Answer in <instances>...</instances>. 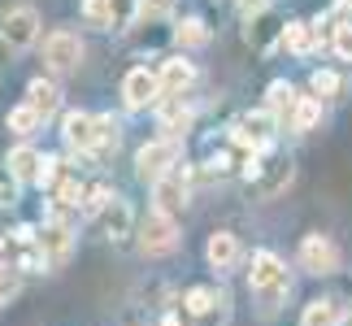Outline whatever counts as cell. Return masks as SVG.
<instances>
[{
	"label": "cell",
	"instance_id": "cell-9",
	"mask_svg": "<svg viewBox=\"0 0 352 326\" xmlns=\"http://www.w3.org/2000/svg\"><path fill=\"white\" fill-rule=\"evenodd\" d=\"M61 140L83 157H100V135H96V113H83V109H70L61 118Z\"/></svg>",
	"mask_w": 352,
	"mask_h": 326
},
{
	"label": "cell",
	"instance_id": "cell-5",
	"mask_svg": "<svg viewBox=\"0 0 352 326\" xmlns=\"http://www.w3.org/2000/svg\"><path fill=\"white\" fill-rule=\"evenodd\" d=\"M278 127H283V122H278L274 113H270V109H256V113H243V118L235 122V135H231V140H235L239 148H252V153H265V148L274 144Z\"/></svg>",
	"mask_w": 352,
	"mask_h": 326
},
{
	"label": "cell",
	"instance_id": "cell-32",
	"mask_svg": "<svg viewBox=\"0 0 352 326\" xmlns=\"http://www.w3.org/2000/svg\"><path fill=\"white\" fill-rule=\"evenodd\" d=\"M13 296H18V270L0 261V305H9Z\"/></svg>",
	"mask_w": 352,
	"mask_h": 326
},
{
	"label": "cell",
	"instance_id": "cell-26",
	"mask_svg": "<svg viewBox=\"0 0 352 326\" xmlns=\"http://www.w3.org/2000/svg\"><path fill=\"white\" fill-rule=\"evenodd\" d=\"M83 196H87V187L74 179V174H65V179L57 183V205L65 209H83Z\"/></svg>",
	"mask_w": 352,
	"mask_h": 326
},
{
	"label": "cell",
	"instance_id": "cell-17",
	"mask_svg": "<svg viewBox=\"0 0 352 326\" xmlns=\"http://www.w3.org/2000/svg\"><path fill=\"white\" fill-rule=\"evenodd\" d=\"M26 105H31L39 118H52V113L61 109L57 83H52V78H31V83H26Z\"/></svg>",
	"mask_w": 352,
	"mask_h": 326
},
{
	"label": "cell",
	"instance_id": "cell-20",
	"mask_svg": "<svg viewBox=\"0 0 352 326\" xmlns=\"http://www.w3.org/2000/svg\"><path fill=\"white\" fill-rule=\"evenodd\" d=\"M340 322H344V305L335 301V296H318L300 314V326H340Z\"/></svg>",
	"mask_w": 352,
	"mask_h": 326
},
{
	"label": "cell",
	"instance_id": "cell-22",
	"mask_svg": "<svg viewBox=\"0 0 352 326\" xmlns=\"http://www.w3.org/2000/svg\"><path fill=\"white\" fill-rule=\"evenodd\" d=\"M100 226H104V235H109L113 243H118V239H126V235H131V205L113 196V205L100 213Z\"/></svg>",
	"mask_w": 352,
	"mask_h": 326
},
{
	"label": "cell",
	"instance_id": "cell-1",
	"mask_svg": "<svg viewBox=\"0 0 352 326\" xmlns=\"http://www.w3.org/2000/svg\"><path fill=\"white\" fill-rule=\"evenodd\" d=\"M248 287L252 296H261V305L265 309H274L278 301H287V292H292V274H287V265H283V257L274 252H252V270H248Z\"/></svg>",
	"mask_w": 352,
	"mask_h": 326
},
{
	"label": "cell",
	"instance_id": "cell-35",
	"mask_svg": "<svg viewBox=\"0 0 352 326\" xmlns=\"http://www.w3.org/2000/svg\"><path fill=\"white\" fill-rule=\"evenodd\" d=\"M235 5H239L243 18H256V13H265V9H270V0H235Z\"/></svg>",
	"mask_w": 352,
	"mask_h": 326
},
{
	"label": "cell",
	"instance_id": "cell-19",
	"mask_svg": "<svg viewBox=\"0 0 352 326\" xmlns=\"http://www.w3.org/2000/svg\"><path fill=\"white\" fill-rule=\"evenodd\" d=\"M5 166H9V174H13L18 183H35V179H39V166H44V157H39L31 144H18V148L5 157Z\"/></svg>",
	"mask_w": 352,
	"mask_h": 326
},
{
	"label": "cell",
	"instance_id": "cell-30",
	"mask_svg": "<svg viewBox=\"0 0 352 326\" xmlns=\"http://www.w3.org/2000/svg\"><path fill=\"white\" fill-rule=\"evenodd\" d=\"M331 48H335V57H340V61H352V18L335 26V39H331Z\"/></svg>",
	"mask_w": 352,
	"mask_h": 326
},
{
	"label": "cell",
	"instance_id": "cell-2",
	"mask_svg": "<svg viewBox=\"0 0 352 326\" xmlns=\"http://www.w3.org/2000/svg\"><path fill=\"white\" fill-rule=\"evenodd\" d=\"M183 166V148H179V140H148L140 153H135V170H140V179H148V183H161L166 174H174Z\"/></svg>",
	"mask_w": 352,
	"mask_h": 326
},
{
	"label": "cell",
	"instance_id": "cell-4",
	"mask_svg": "<svg viewBox=\"0 0 352 326\" xmlns=\"http://www.w3.org/2000/svg\"><path fill=\"white\" fill-rule=\"evenodd\" d=\"M0 39L13 52H26L39 39V9L35 5H9L0 13Z\"/></svg>",
	"mask_w": 352,
	"mask_h": 326
},
{
	"label": "cell",
	"instance_id": "cell-11",
	"mask_svg": "<svg viewBox=\"0 0 352 326\" xmlns=\"http://www.w3.org/2000/svg\"><path fill=\"white\" fill-rule=\"evenodd\" d=\"M157 122H161V131H166V140H183V135L192 131V122H196V109L183 96H161Z\"/></svg>",
	"mask_w": 352,
	"mask_h": 326
},
{
	"label": "cell",
	"instance_id": "cell-24",
	"mask_svg": "<svg viewBox=\"0 0 352 326\" xmlns=\"http://www.w3.org/2000/svg\"><path fill=\"white\" fill-rule=\"evenodd\" d=\"M174 44H179V48H200V44H209V26L200 22V18H183L179 26H174Z\"/></svg>",
	"mask_w": 352,
	"mask_h": 326
},
{
	"label": "cell",
	"instance_id": "cell-6",
	"mask_svg": "<svg viewBox=\"0 0 352 326\" xmlns=\"http://www.w3.org/2000/svg\"><path fill=\"white\" fill-rule=\"evenodd\" d=\"M44 61H48V70L52 74H74L78 65H83V39H78L74 31H52L44 39Z\"/></svg>",
	"mask_w": 352,
	"mask_h": 326
},
{
	"label": "cell",
	"instance_id": "cell-12",
	"mask_svg": "<svg viewBox=\"0 0 352 326\" xmlns=\"http://www.w3.org/2000/svg\"><path fill=\"white\" fill-rule=\"evenodd\" d=\"M35 248L44 252L48 265H61L65 257L74 252V230L65 226V222H44V230L35 235Z\"/></svg>",
	"mask_w": 352,
	"mask_h": 326
},
{
	"label": "cell",
	"instance_id": "cell-27",
	"mask_svg": "<svg viewBox=\"0 0 352 326\" xmlns=\"http://www.w3.org/2000/svg\"><path fill=\"white\" fill-rule=\"evenodd\" d=\"M96 135H100V153H113L118 140H122V122L113 113H100L96 118Z\"/></svg>",
	"mask_w": 352,
	"mask_h": 326
},
{
	"label": "cell",
	"instance_id": "cell-29",
	"mask_svg": "<svg viewBox=\"0 0 352 326\" xmlns=\"http://www.w3.org/2000/svg\"><path fill=\"white\" fill-rule=\"evenodd\" d=\"M344 91V78L340 74H331V70H314V96H340Z\"/></svg>",
	"mask_w": 352,
	"mask_h": 326
},
{
	"label": "cell",
	"instance_id": "cell-7",
	"mask_svg": "<svg viewBox=\"0 0 352 326\" xmlns=\"http://www.w3.org/2000/svg\"><path fill=\"white\" fill-rule=\"evenodd\" d=\"M161 96H166V87H161V74L148 70V65H135V70L122 78V100H126V109H148V105H161Z\"/></svg>",
	"mask_w": 352,
	"mask_h": 326
},
{
	"label": "cell",
	"instance_id": "cell-33",
	"mask_svg": "<svg viewBox=\"0 0 352 326\" xmlns=\"http://www.w3.org/2000/svg\"><path fill=\"white\" fill-rule=\"evenodd\" d=\"M18 179L9 174V166H0V205H18Z\"/></svg>",
	"mask_w": 352,
	"mask_h": 326
},
{
	"label": "cell",
	"instance_id": "cell-25",
	"mask_svg": "<svg viewBox=\"0 0 352 326\" xmlns=\"http://www.w3.org/2000/svg\"><path fill=\"white\" fill-rule=\"evenodd\" d=\"M322 118V100L318 96H300V105H296V118H292V131H314Z\"/></svg>",
	"mask_w": 352,
	"mask_h": 326
},
{
	"label": "cell",
	"instance_id": "cell-10",
	"mask_svg": "<svg viewBox=\"0 0 352 326\" xmlns=\"http://www.w3.org/2000/svg\"><path fill=\"white\" fill-rule=\"evenodd\" d=\"M340 265H344V257L335 248V239H327V235H305L300 239V270L322 279V274H340Z\"/></svg>",
	"mask_w": 352,
	"mask_h": 326
},
{
	"label": "cell",
	"instance_id": "cell-15",
	"mask_svg": "<svg viewBox=\"0 0 352 326\" xmlns=\"http://www.w3.org/2000/svg\"><path fill=\"white\" fill-rule=\"evenodd\" d=\"M222 305H226L222 292H213V287H192V292H187V301H183V314L192 318V322H209V318L222 314Z\"/></svg>",
	"mask_w": 352,
	"mask_h": 326
},
{
	"label": "cell",
	"instance_id": "cell-36",
	"mask_svg": "<svg viewBox=\"0 0 352 326\" xmlns=\"http://www.w3.org/2000/svg\"><path fill=\"white\" fill-rule=\"evenodd\" d=\"M340 5H348V9H352V0H340Z\"/></svg>",
	"mask_w": 352,
	"mask_h": 326
},
{
	"label": "cell",
	"instance_id": "cell-28",
	"mask_svg": "<svg viewBox=\"0 0 352 326\" xmlns=\"http://www.w3.org/2000/svg\"><path fill=\"white\" fill-rule=\"evenodd\" d=\"M109 205H113V192H109L104 183L87 187V196H83V213H87V217H100V213L109 209Z\"/></svg>",
	"mask_w": 352,
	"mask_h": 326
},
{
	"label": "cell",
	"instance_id": "cell-18",
	"mask_svg": "<svg viewBox=\"0 0 352 326\" xmlns=\"http://www.w3.org/2000/svg\"><path fill=\"white\" fill-rule=\"evenodd\" d=\"M296 105H300V91H296L292 83H283V78H278V83H270V91H265V109H270L278 122H287V127H292Z\"/></svg>",
	"mask_w": 352,
	"mask_h": 326
},
{
	"label": "cell",
	"instance_id": "cell-37",
	"mask_svg": "<svg viewBox=\"0 0 352 326\" xmlns=\"http://www.w3.org/2000/svg\"><path fill=\"white\" fill-rule=\"evenodd\" d=\"M348 326H352V314H348Z\"/></svg>",
	"mask_w": 352,
	"mask_h": 326
},
{
	"label": "cell",
	"instance_id": "cell-16",
	"mask_svg": "<svg viewBox=\"0 0 352 326\" xmlns=\"http://www.w3.org/2000/svg\"><path fill=\"white\" fill-rule=\"evenodd\" d=\"M205 261L213 270H235V261H239V239L231 235V230H213L209 243H205Z\"/></svg>",
	"mask_w": 352,
	"mask_h": 326
},
{
	"label": "cell",
	"instance_id": "cell-13",
	"mask_svg": "<svg viewBox=\"0 0 352 326\" xmlns=\"http://www.w3.org/2000/svg\"><path fill=\"white\" fill-rule=\"evenodd\" d=\"M153 200H157V209L179 213V209L187 205V170L179 166L174 174H166L161 183H153Z\"/></svg>",
	"mask_w": 352,
	"mask_h": 326
},
{
	"label": "cell",
	"instance_id": "cell-31",
	"mask_svg": "<svg viewBox=\"0 0 352 326\" xmlns=\"http://www.w3.org/2000/svg\"><path fill=\"white\" fill-rule=\"evenodd\" d=\"M174 13V0H140V18L144 22H161Z\"/></svg>",
	"mask_w": 352,
	"mask_h": 326
},
{
	"label": "cell",
	"instance_id": "cell-23",
	"mask_svg": "<svg viewBox=\"0 0 352 326\" xmlns=\"http://www.w3.org/2000/svg\"><path fill=\"white\" fill-rule=\"evenodd\" d=\"M39 122H44V118H39V113H35V109L26 105V100H22V105H13L9 113H5V127H9L13 135H18V140H26V135H35V131H39Z\"/></svg>",
	"mask_w": 352,
	"mask_h": 326
},
{
	"label": "cell",
	"instance_id": "cell-14",
	"mask_svg": "<svg viewBox=\"0 0 352 326\" xmlns=\"http://www.w3.org/2000/svg\"><path fill=\"white\" fill-rule=\"evenodd\" d=\"M157 74H161V87H166V96H183V91L196 83V65L187 61L183 52H179V57H166Z\"/></svg>",
	"mask_w": 352,
	"mask_h": 326
},
{
	"label": "cell",
	"instance_id": "cell-34",
	"mask_svg": "<svg viewBox=\"0 0 352 326\" xmlns=\"http://www.w3.org/2000/svg\"><path fill=\"white\" fill-rule=\"evenodd\" d=\"M57 166H61L57 157H44V166H39V179H35V187H57Z\"/></svg>",
	"mask_w": 352,
	"mask_h": 326
},
{
	"label": "cell",
	"instance_id": "cell-3",
	"mask_svg": "<svg viewBox=\"0 0 352 326\" xmlns=\"http://www.w3.org/2000/svg\"><path fill=\"white\" fill-rule=\"evenodd\" d=\"M179 222H174V213H166V209H148L144 217H140V248L148 252V257H166V252H174L179 248Z\"/></svg>",
	"mask_w": 352,
	"mask_h": 326
},
{
	"label": "cell",
	"instance_id": "cell-8",
	"mask_svg": "<svg viewBox=\"0 0 352 326\" xmlns=\"http://www.w3.org/2000/svg\"><path fill=\"white\" fill-rule=\"evenodd\" d=\"M83 18L100 31H122L140 18V0H83Z\"/></svg>",
	"mask_w": 352,
	"mask_h": 326
},
{
	"label": "cell",
	"instance_id": "cell-21",
	"mask_svg": "<svg viewBox=\"0 0 352 326\" xmlns=\"http://www.w3.org/2000/svg\"><path fill=\"white\" fill-rule=\"evenodd\" d=\"M283 44H287L296 57H309L322 39H318V31H314V22H287L283 26Z\"/></svg>",
	"mask_w": 352,
	"mask_h": 326
}]
</instances>
